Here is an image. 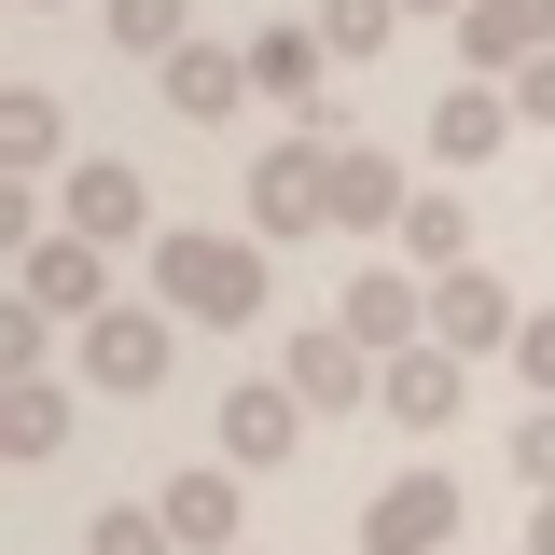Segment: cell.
Listing matches in <instances>:
<instances>
[{
  "mask_svg": "<svg viewBox=\"0 0 555 555\" xmlns=\"http://www.w3.org/2000/svg\"><path fill=\"white\" fill-rule=\"evenodd\" d=\"M500 139H514V83H486V69H459V83L430 98V153H444V167H486Z\"/></svg>",
  "mask_w": 555,
  "mask_h": 555,
  "instance_id": "16",
  "label": "cell"
},
{
  "mask_svg": "<svg viewBox=\"0 0 555 555\" xmlns=\"http://www.w3.org/2000/svg\"><path fill=\"white\" fill-rule=\"evenodd\" d=\"M236 555H250V542H236Z\"/></svg>",
  "mask_w": 555,
  "mask_h": 555,
  "instance_id": "31",
  "label": "cell"
},
{
  "mask_svg": "<svg viewBox=\"0 0 555 555\" xmlns=\"http://www.w3.org/2000/svg\"><path fill=\"white\" fill-rule=\"evenodd\" d=\"M167 320H181V306H98V320L69 334V375H83V389H112V403L167 389Z\"/></svg>",
  "mask_w": 555,
  "mask_h": 555,
  "instance_id": "3",
  "label": "cell"
},
{
  "mask_svg": "<svg viewBox=\"0 0 555 555\" xmlns=\"http://www.w3.org/2000/svg\"><path fill=\"white\" fill-rule=\"evenodd\" d=\"M28 14H69V0H28Z\"/></svg>",
  "mask_w": 555,
  "mask_h": 555,
  "instance_id": "30",
  "label": "cell"
},
{
  "mask_svg": "<svg viewBox=\"0 0 555 555\" xmlns=\"http://www.w3.org/2000/svg\"><path fill=\"white\" fill-rule=\"evenodd\" d=\"M98 28H112L126 56H181V42H195V0H98Z\"/></svg>",
  "mask_w": 555,
  "mask_h": 555,
  "instance_id": "21",
  "label": "cell"
},
{
  "mask_svg": "<svg viewBox=\"0 0 555 555\" xmlns=\"http://www.w3.org/2000/svg\"><path fill=\"white\" fill-rule=\"evenodd\" d=\"M83 555H181V542H167V514H153V500H112V514L83 528Z\"/></svg>",
  "mask_w": 555,
  "mask_h": 555,
  "instance_id": "23",
  "label": "cell"
},
{
  "mask_svg": "<svg viewBox=\"0 0 555 555\" xmlns=\"http://www.w3.org/2000/svg\"><path fill=\"white\" fill-rule=\"evenodd\" d=\"M236 208H250V236H334V139L306 126V139H264L250 153V181H236Z\"/></svg>",
  "mask_w": 555,
  "mask_h": 555,
  "instance_id": "2",
  "label": "cell"
},
{
  "mask_svg": "<svg viewBox=\"0 0 555 555\" xmlns=\"http://www.w3.org/2000/svg\"><path fill=\"white\" fill-rule=\"evenodd\" d=\"M514 473H528V500H555V403L514 416Z\"/></svg>",
  "mask_w": 555,
  "mask_h": 555,
  "instance_id": "25",
  "label": "cell"
},
{
  "mask_svg": "<svg viewBox=\"0 0 555 555\" xmlns=\"http://www.w3.org/2000/svg\"><path fill=\"white\" fill-rule=\"evenodd\" d=\"M56 222H83V236H153V181H139L126 153H83V167H56Z\"/></svg>",
  "mask_w": 555,
  "mask_h": 555,
  "instance_id": "12",
  "label": "cell"
},
{
  "mask_svg": "<svg viewBox=\"0 0 555 555\" xmlns=\"http://www.w3.org/2000/svg\"><path fill=\"white\" fill-rule=\"evenodd\" d=\"M153 98H167V126L250 112V42H181V56H153Z\"/></svg>",
  "mask_w": 555,
  "mask_h": 555,
  "instance_id": "10",
  "label": "cell"
},
{
  "mask_svg": "<svg viewBox=\"0 0 555 555\" xmlns=\"http://www.w3.org/2000/svg\"><path fill=\"white\" fill-rule=\"evenodd\" d=\"M320 69H334V42H320V14H278V28H250V98H320Z\"/></svg>",
  "mask_w": 555,
  "mask_h": 555,
  "instance_id": "18",
  "label": "cell"
},
{
  "mask_svg": "<svg viewBox=\"0 0 555 555\" xmlns=\"http://www.w3.org/2000/svg\"><path fill=\"white\" fill-rule=\"evenodd\" d=\"M514 112H528V126H555V56H528V69H514Z\"/></svg>",
  "mask_w": 555,
  "mask_h": 555,
  "instance_id": "27",
  "label": "cell"
},
{
  "mask_svg": "<svg viewBox=\"0 0 555 555\" xmlns=\"http://www.w3.org/2000/svg\"><path fill=\"white\" fill-rule=\"evenodd\" d=\"M153 514H167L181 555H236V528H250V473H236V459H181V473L153 486Z\"/></svg>",
  "mask_w": 555,
  "mask_h": 555,
  "instance_id": "6",
  "label": "cell"
},
{
  "mask_svg": "<svg viewBox=\"0 0 555 555\" xmlns=\"http://www.w3.org/2000/svg\"><path fill=\"white\" fill-rule=\"evenodd\" d=\"M208 430H222L236 473H292V459H306V389H292V375H250V389H222Z\"/></svg>",
  "mask_w": 555,
  "mask_h": 555,
  "instance_id": "7",
  "label": "cell"
},
{
  "mask_svg": "<svg viewBox=\"0 0 555 555\" xmlns=\"http://www.w3.org/2000/svg\"><path fill=\"white\" fill-rule=\"evenodd\" d=\"M14 292H28L42 320H69V334H83L98 306H126V292H112V236H83V222H42V236H28V278H14Z\"/></svg>",
  "mask_w": 555,
  "mask_h": 555,
  "instance_id": "5",
  "label": "cell"
},
{
  "mask_svg": "<svg viewBox=\"0 0 555 555\" xmlns=\"http://www.w3.org/2000/svg\"><path fill=\"white\" fill-rule=\"evenodd\" d=\"M459 514H473L459 473H430V459H416V473H389L375 500H361V555H459Z\"/></svg>",
  "mask_w": 555,
  "mask_h": 555,
  "instance_id": "4",
  "label": "cell"
},
{
  "mask_svg": "<svg viewBox=\"0 0 555 555\" xmlns=\"http://www.w3.org/2000/svg\"><path fill=\"white\" fill-rule=\"evenodd\" d=\"M528 555H555V500H528Z\"/></svg>",
  "mask_w": 555,
  "mask_h": 555,
  "instance_id": "28",
  "label": "cell"
},
{
  "mask_svg": "<svg viewBox=\"0 0 555 555\" xmlns=\"http://www.w3.org/2000/svg\"><path fill=\"white\" fill-rule=\"evenodd\" d=\"M528 56H555V0H473V14H459V69L514 83Z\"/></svg>",
  "mask_w": 555,
  "mask_h": 555,
  "instance_id": "14",
  "label": "cell"
},
{
  "mask_svg": "<svg viewBox=\"0 0 555 555\" xmlns=\"http://www.w3.org/2000/svg\"><path fill=\"white\" fill-rule=\"evenodd\" d=\"M278 236H250V222H167L153 236V306H181V320H208V334H250L278 306Z\"/></svg>",
  "mask_w": 555,
  "mask_h": 555,
  "instance_id": "1",
  "label": "cell"
},
{
  "mask_svg": "<svg viewBox=\"0 0 555 555\" xmlns=\"http://www.w3.org/2000/svg\"><path fill=\"white\" fill-rule=\"evenodd\" d=\"M514 361H528V389L555 403V306H528V334H514Z\"/></svg>",
  "mask_w": 555,
  "mask_h": 555,
  "instance_id": "26",
  "label": "cell"
},
{
  "mask_svg": "<svg viewBox=\"0 0 555 555\" xmlns=\"http://www.w3.org/2000/svg\"><path fill=\"white\" fill-rule=\"evenodd\" d=\"M0 167H14V181L83 167V153H69V98H56V83H14V98H0Z\"/></svg>",
  "mask_w": 555,
  "mask_h": 555,
  "instance_id": "17",
  "label": "cell"
},
{
  "mask_svg": "<svg viewBox=\"0 0 555 555\" xmlns=\"http://www.w3.org/2000/svg\"><path fill=\"white\" fill-rule=\"evenodd\" d=\"M403 264H416V278H444V264H473V208L444 195V181H430V195L403 208Z\"/></svg>",
  "mask_w": 555,
  "mask_h": 555,
  "instance_id": "20",
  "label": "cell"
},
{
  "mask_svg": "<svg viewBox=\"0 0 555 555\" xmlns=\"http://www.w3.org/2000/svg\"><path fill=\"white\" fill-rule=\"evenodd\" d=\"M69 416H83V403H69L56 375H14V389H0V459H56Z\"/></svg>",
  "mask_w": 555,
  "mask_h": 555,
  "instance_id": "19",
  "label": "cell"
},
{
  "mask_svg": "<svg viewBox=\"0 0 555 555\" xmlns=\"http://www.w3.org/2000/svg\"><path fill=\"white\" fill-rule=\"evenodd\" d=\"M403 208H416L403 167L375 139H334V236H403Z\"/></svg>",
  "mask_w": 555,
  "mask_h": 555,
  "instance_id": "15",
  "label": "cell"
},
{
  "mask_svg": "<svg viewBox=\"0 0 555 555\" xmlns=\"http://www.w3.org/2000/svg\"><path fill=\"white\" fill-rule=\"evenodd\" d=\"M389 28H403V0H320V42H334V56H375Z\"/></svg>",
  "mask_w": 555,
  "mask_h": 555,
  "instance_id": "24",
  "label": "cell"
},
{
  "mask_svg": "<svg viewBox=\"0 0 555 555\" xmlns=\"http://www.w3.org/2000/svg\"><path fill=\"white\" fill-rule=\"evenodd\" d=\"M334 320L375 347V361H389V347H416V334H430V278H416V264H361V278L334 292Z\"/></svg>",
  "mask_w": 555,
  "mask_h": 555,
  "instance_id": "13",
  "label": "cell"
},
{
  "mask_svg": "<svg viewBox=\"0 0 555 555\" xmlns=\"http://www.w3.org/2000/svg\"><path fill=\"white\" fill-rule=\"evenodd\" d=\"M56 334L69 320H42V306L14 292V306H0V375H56Z\"/></svg>",
  "mask_w": 555,
  "mask_h": 555,
  "instance_id": "22",
  "label": "cell"
},
{
  "mask_svg": "<svg viewBox=\"0 0 555 555\" xmlns=\"http://www.w3.org/2000/svg\"><path fill=\"white\" fill-rule=\"evenodd\" d=\"M403 14H444V28H459V14H473V0H403Z\"/></svg>",
  "mask_w": 555,
  "mask_h": 555,
  "instance_id": "29",
  "label": "cell"
},
{
  "mask_svg": "<svg viewBox=\"0 0 555 555\" xmlns=\"http://www.w3.org/2000/svg\"><path fill=\"white\" fill-rule=\"evenodd\" d=\"M459 403H473V361H459L444 334H416V347L375 361V416H389V430H444Z\"/></svg>",
  "mask_w": 555,
  "mask_h": 555,
  "instance_id": "8",
  "label": "cell"
},
{
  "mask_svg": "<svg viewBox=\"0 0 555 555\" xmlns=\"http://www.w3.org/2000/svg\"><path fill=\"white\" fill-rule=\"evenodd\" d=\"M278 375L306 389V416H347V403H375V347L347 334V320H306V334L278 347Z\"/></svg>",
  "mask_w": 555,
  "mask_h": 555,
  "instance_id": "11",
  "label": "cell"
},
{
  "mask_svg": "<svg viewBox=\"0 0 555 555\" xmlns=\"http://www.w3.org/2000/svg\"><path fill=\"white\" fill-rule=\"evenodd\" d=\"M430 334L459 347V361H486V347L528 334V306H514V278H500V264H444V278H430Z\"/></svg>",
  "mask_w": 555,
  "mask_h": 555,
  "instance_id": "9",
  "label": "cell"
}]
</instances>
